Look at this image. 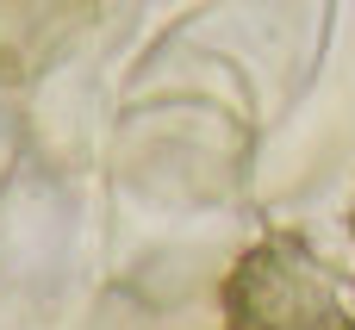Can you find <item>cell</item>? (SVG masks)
I'll return each instance as SVG.
<instances>
[{"label":"cell","mask_w":355,"mask_h":330,"mask_svg":"<svg viewBox=\"0 0 355 330\" xmlns=\"http://www.w3.org/2000/svg\"><path fill=\"white\" fill-rule=\"evenodd\" d=\"M218 312L225 330H355L331 268L300 231L256 237L231 262L218 287Z\"/></svg>","instance_id":"1"},{"label":"cell","mask_w":355,"mask_h":330,"mask_svg":"<svg viewBox=\"0 0 355 330\" xmlns=\"http://www.w3.org/2000/svg\"><path fill=\"white\" fill-rule=\"evenodd\" d=\"M349 237H355V206H349Z\"/></svg>","instance_id":"2"}]
</instances>
